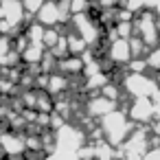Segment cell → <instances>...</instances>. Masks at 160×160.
<instances>
[{
	"mask_svg": "<svg viewBox=\"0 0 160 160\" xmlns=\"http://www.w3.org/2000/svg\"><path fill=\"white\" fill-rule=\"evenodd\" d=\"M136 24H138L140 40L147 46H158V42H160V27H158V20L153 18V13L151 11H145Z\"/></svg>",
	"mask_w": 160,
	"mask_h": 160,
	"instance_id": "obj_1",
	"label": "cell"
},
{
	"mask_svg": "<svg viewBox=\"0 0 160 160\" xmlns=\"http://www.w3.org/2000/svg\"><path fill=\"white\" fill-rule=\"evenodd\" d=\"M125 86H127V90H129L134 97H151V94L158 90V81L145 77L142 72L129 75V77L125 79Z\"/></svg>",
	"mask_w": 160,
	"mask_h": 160,
	"instance_id": "obj_2",
	"label": "cell"
},
{
	"mask_svg": "<svg viewBox=\"0 0 160 160\" xmlns=\"http://www.w3.org/2000/svg\"><path fill=\"white\" fill-rule=\"evenodd\" d=\"M105 127H108V134L114 142H118L123 136L129 134V123L125 121V116L121 112H110L105 118Z\"/></svg>",
	"mask_w": 160,
	"mask_h": 160,
	"instance_id": "obj_3",
	"label": "cell"
},
{
	"mask_svg": "<svg viewBox=\"0 0 160 160\" xmlns=\"http://www.w3.org/2000/svg\"><path fill=\"white\" fill-rule=\"evenodd\" d=\"M129 116L134 121H140V123L151 121L153 118V101H151V97H136V101L132 103Z\"/></svg>",
	"mask_w": 160,
	"mask_h": 160,
	"instance_id": "obj_4",
	"label": "cell"
},
{
	"mask_svg": "<svg viewBox=\"0 0 160 160\" xmlns=\"http://www.w3.org/2000/svg\"><path fill=\"white\" fill-rule=\"evenodd\" d=\"M110 55H112V59L118 62V64L129 62V57H132V46H129V42H127L125 38L116 40V42L110 46Z\"/></svg>",
	"mask_w": 160,
	"mask_h": 160,
	"instance_id": "obj_5",
	"label": "cell"
},
{
	"mask_svg": "<svg viewBox=\"0 0 160 160\" xmlns=\"http://www.w3.org/2000/svg\"><path fill=\"white\" fill-rule=\"evenodd\" d=\"M40 9H42V11H40L42 22L53 24V22H57V20H59V9H57V5H55V2H44Z\"/></svg>",
	"mask_w": 160,
	"mask_h": 160,
	"instance_id": "obj_6",
	"label": "cell"
},
{
	"mask_svg": "<svg viewBox=\"0 0 160 160\" xmlns=\"http://www.w3.org/2000/svg\"><path fill=\"white\" fill-rule=\"evenodd\" d=\"M147 66L153 70H160V44L151 48V53L147 55Z\"/></svg>",
	"mask_w": 160,
	"mask_h": 160,
	"instance_id": "obj_7",
	"label": "cell"
},
{
	"mask_svg": "<svg viewBox=\"0 0 160 160\" xmlns=\"http://www.w3.org/2000/svg\"><path fill=\"white\" fill-rule=\"evenodd\" d=\"M70 9H72L75 13H83V11L88 9V0H72V2H70Z\"/></svg>",
	"mask_w": 160,
	"mask_h": 160,
	"instance_id": "obj_8",
	"label": "cell"
},
{
	"mask_svg": "<svg viewBox=\"0 0 160 160\" xmlns=\"http://www.w3.org/2000/svg\"><path fill=\"white\" fill-rule=\"evenodd\" d=\"M140 160H160V147H153V149L145 151Z\"/></svg>",
	"mask_w": 160,
	"mask_h": 160,
	"instance_id": "obj_9",
	"label": "cell"
},
{
	"mask_svg": "<svg viewBox=\"0 0 160 160\" xmlns=\"http://www.w3.org/2000/svg\"><path fill=\"white\" fill-rule=\"evenodd\" d=\"M118 33H121V38H129V33H132V24L129 22H118Z\"/></svg>",
	"mask_w": 160,
	"mask_h": 160,
	"instance_id": "obj_10",
	"label": "cell"
},
{
	"mask_svg": "<svg viewBox=\"0 0 160 160\" xmlns=\"http://www.w3.org/2000/svg\"><path fill=\"white\" fill-rule=\"evenodd\" d=\"M42 5H44V0H24V7H29V9H33V11L40 9Z\"/></svg>",
	"mask_w": 160,
	"mask_h": 160,
	"instance_id": "obj_11",
	"label": "cell"
},
{
	"mask_svg": "<svg viewBox=\"0 0 160 160\" xmlns=\"http://www.w3.org/2000/svg\"><path fill=\"white\" fill-rule=\"evenodd\" d=\"M151 132L160 138V118H153V125H151Z\"/></svg>",
	"mask_w": 160,
	"mask_h": 160,
	"instance_id": "obj_12",
	"label": "cell"
},
{
	"mask_svg": "<svg viewBox=\"0 0 160 160\" xmlns=\"http://www.w3.org/2000/svg\"><path fill=\"white\" fill-rule=\"evenodd\" d=\"M153 118H160V101L153 103Z\"/></svg>",
	"mask_w": 160,
	"mask_h": 160,
	"instance_id": "obj_13",
	"label": "cell"
},
{
	"mask_svg": "<svg viewBox=\"0 0 160 160\" xmlns=\"http://www.w3.org/2000/svg\"><path fill=\"white\" fill-rule=\"evenodd\" d=\"M158 27H160V20H158Z\"/></svg>",
	"mask_w": 160,
	"mask_h": 160,
	"instance_id": "obj_14",
	"label": "cell"
}]
</instances>
